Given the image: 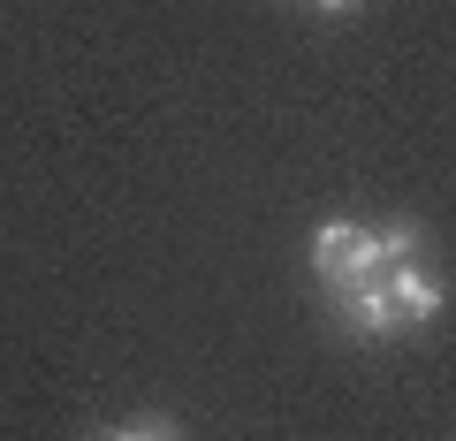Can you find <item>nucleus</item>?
Instances as JSON below:
<instances>
[{
  "mask_svg": "<svg viewBox=\"0 0 456 441\" xmlns=\"http://www.w3.org/2000/svg\"><path fill=\"white\" fill-rule=\"evenodd\" d=\"M335 297V320L358 335V343H380V335H395L403 327V312H395V297H388V282H342V290H327Z\"/></svg>",
  "mask_w": 456,
  "mask_h": 441,
  "instance_id": "obj_2",
  "label": "nucleus"
},
{
  "mask_svg": "<svg viewBox=\"0 0 456 441\" xmlns=\"http://www.w3.org/2000/svg\"><path fill=\"white\" fill-rule=\"evenodd\" d=\"M312 8H320V16H350V8H358V0H312Z\"/></svg>",
  "mask_w": 456,
  "mask_h": 441,
  "instance_id": "obj_6",
  "label": "nucleus"
},
{
  "mask_svg": "<svg viewBox=\"0 0 456 441\" xmlns=\"http://www.w3.org/2000/svg\"><path fill=\"white\" fill-rule=\"evenodd\" d=\"M312 274H320L327 290H342V282H373L380 274L373 229H358V221H320V229H312Z\"/></svg>",
  "mask_w": 456,
  "mask_h": 441,
  "instance_id": "obj_1",
  "label": "nucleus"
},
{
  "mask_svg": "<svg viewBox=\"0 0 456 441\" xmlns=\"http://www.w3.org/2000/svg\"><path fill=\"white\" fill-rule=\"evenodd\" d=\"M373 244H380V274H388V266H411V259H419L426 229H419V221H388V229H373Z\"/></svg>",
  "mask_w": 456,
  "mask_h": 441,
  "instance_id": "obj_4",
  "label": "nucleus"
},
{
  "mask_svg": "<svg viewBox=\"0 0 456 441\" xmlns=\"http://www.w3.org/2000/svg\"><path fill=\"white\" fill-rule=\"evenodd\" d=\"M99 441H183L167 419H130V426H114V434H99Z\"/></svg>",
  "mask_w": 456,
  "mask_h": 441,
  "instance_id": "obj_5",
  "label": "nucleus"
},
{
  "mask_svg": "<svg viewBox=\"0 0 456 441\" xmlns=\"http://www.w3.org/2000/svg\"><path fill=\"white\" fill-rule=\"evenodd\" d=\"M380 282H388V297H395V312H403V320H434V312H441V282L426 274L419 259H411V266H388Z\"/></svg>",
  "mask_w": 456,
  "mask_h": 441,
  "instance_id": "obj_3",
  "label": "nucleus"
}]
</instances>
